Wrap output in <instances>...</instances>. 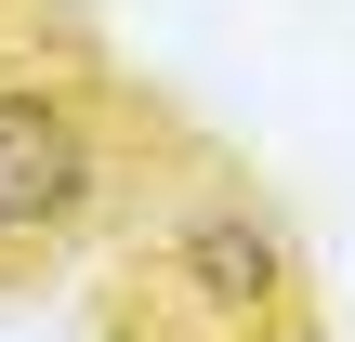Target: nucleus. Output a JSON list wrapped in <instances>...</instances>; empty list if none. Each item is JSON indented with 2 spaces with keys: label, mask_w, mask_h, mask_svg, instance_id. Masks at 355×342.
Wrapping results in <instances>:
<instances>
[{
  "label": "nucleus",
  "mask_w": 355,
  "mask_h": 342,
  "mask_svg": "<svg viewBox=\"0 0 355 342\" xmlns=\"http://www.w3.org/2000/svg\"><path fill=\"white\" fill-rule=\"evenodd\" d=\"M105 198V145L66 92H0V250H40L66 237L79 211Z\"/></svg>",
  "instance_id": "obj_1"
},
{
  "label": "nucleus",
  "mask_w": 355,
  "mask_h": 342,
  "mask_svg": "<svg viewBox=\"0 0 355 342\" xmlns=\"http://www.w3.org/2000/svg\"><path fill=\"white\" fill-rule=\"evenodd\" d=\"M145 290H171V303H198L211 330H250V316H277L290 303V237L263 224V211H237V198H211L171 250H158V277Z\"/></svg>",
  "instance_id": "obj_2"
}]
</instances>
